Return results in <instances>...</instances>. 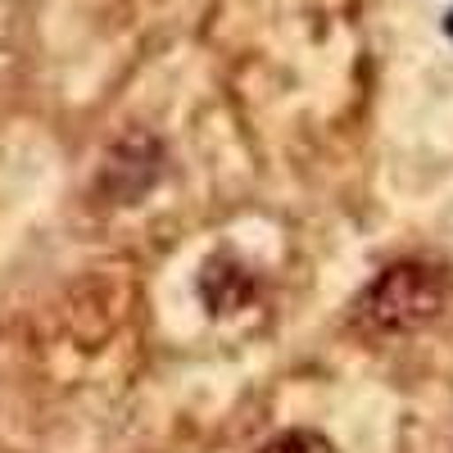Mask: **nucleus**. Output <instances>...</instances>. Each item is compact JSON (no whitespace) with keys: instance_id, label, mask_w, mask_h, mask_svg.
<instances>
[{"instance_id":"nucleus-1","label":"nucleus","mask_w":453,"mask_h":453,"mask_svg":"<svg viewBox=\"0 0 453 453\" xmlns=\"http://www.w3.org/2000/svg\"><path fill=\"white\" fill-rule=\"evenodd\" d=\"M449 304V268L431 258H399L358 299V322L376 335H412L440 322Z\"/></svg>"},{"instance_id":"nucleus-2","label":"nucleus","mask_w":453,"mask_h":453,"mask_svg":"<svg viewBox=\"0 0 453 453\" xmlns=\"http://www.w3.org/2000/svg\"><path fill=\"white\" fill-rule=\"evenodd\" d=\"M159 177H164V145L150 132H127L109 145L100 177H96V191L109 204H136Z\"/></svg>"},{"instance_id":"nucleus-3","label":"nucleus","mask_w":453,"mask_h":453,"mask_svg":"<svg viewBox=\"0 0 453 453\" xmlns=\"http://www.w3.org/2000/svg\"><path fill=\"white\" fill-rule=\"evenodd\" d=\"M196 290H200V299H204V309H209L213 318H222V313L245 309L250 299H254V273L245 268L236 254H213V258H204Z\"/></svg>"},{"instance_id":"nucleus-4","label":"nucleus","mask_w":453,"mask_h":453,"mask_svg":"<svg viewBox=\"0 0 453 453\" xmlns=\"http://www.w3.org/2000/svg\"><path fill=\"white\" fill-rule=\"evenodd\" d=\"M258 453H340V449L313 426H290V431H277L273 440H263Z\"/></svg>"},{"instance_id":"nucleus-5","label":"nucleus","mask_w":453,"mask_h":453,"mask_svg":"<svg viewBox=\"0 0 453 453\" xmlns=\"http://www.w3.org/2000/svg\"><path fill=\"white\" fill-rule=\"evenodd\" d=\"M444 32H449V36H453V14H449V19H444Z\"/></svg>"}]
</instances>
